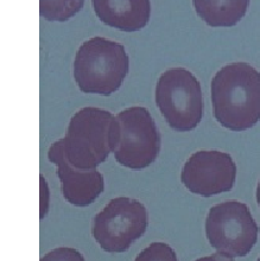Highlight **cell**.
Returning <instances> with one entry per match:
<instances>
[{
	"mask_svg": "<svg viewBox=\"0 0 260 261\" xmlns=\"http://www.w3.org/2000/svg\"><path fill=\"white\" fill-rule=\"evenodd\" d=\"M213 114L222 127L243 132L260 120V72L251 64L222 67L212 80Z\"/></svg>",
	"mask_w": 260,
	"mask_h": 261,
	"instance_id": "cell-1",
	"label": "cell"
},
{
	"mask_svg": "<svg viewBox=\"0 0 260 261\" xmlns=\"http://www.w3.org/2000/svg\"><path fill=\"white\" fill-rule=\"evenodd\" d=\"M117 143V119L111 112L85 107L71 117L67 134L55 141L74 168L90 171L106 162Z\"/></svg>",
	"mask_w": 260,
	"mask_h": 261,
	"instance_id": "cell-2",
	"label": "cell"
},
{
	"mask_svg": "<svg viewBox=\"0 0 260 261\" xmlns=\"http://www.w3.org/2000/svg\"><path fill=\"white\" fill-rule=\"evenodd\" d=\"M129 57L121 43L101 36L87 39L74 60V79L81 92L110 96L124 83Z\"/></svg>",
	"mask_w": 260,
	"mask_h": 261,
	"instance_id": "cell-3",
	"label": "cell"
},
{
	"mask_svg": "<svg viewBox=\"0 0 260 261\" xmlns=\"http://www.w3.org/2000/svg\"><path fill=\"white\" fill-rule=\"evenodd\" d=\"M156 105L165 121L177 132L196 128L203 115L201 83L186 68L165 70L156 85Z\"/></svg>",
	"mask_w": 260,
	"mask_h": 261,
	"instance_id": "cell-4",
	"label": "cell"
},
{
	"mask_svg": "<svg viewBox=\"0 0 260 261\" xmlns=\"http://www.w3.org/2000/svg\"><path fill=\"white\" fill-rule=\"evenodd\" d=\"M259 227L245 203L227 201L212 206L205 219V235L216 253L243 258L258 241Z\"/></svg>",
	"mask_w": 260,
	"mask_h": 261,
	"instance_id": "cell-5",
	"label": "cell"
},
{
	"mask_svg": "<svg viewBox=\"0 0 260 261\" xmlns=\"http://www.w3.org/2000/svg\"><path fill=\"white\" fill-rule=\"evenodd\" d=\"M115 161L125 168L139 171L153 164L161 151V134L145 107L133 106L119 112Z\"/></svg>",
	"mask_w": 260,
	"mask_h": 261,
	"instance_id": "cell-6",
	"label": "cell"
},
{
	"mask_svg": "<svg viewBox=\"0 0 260 261\" xmlns=\"http://www.w3.org/2000/svg\"><path fill=\"white\" fill-rule=\"evenodd\" d=\"M147 224L149 216L142 202L115 197L94 217L92 235L105 252L124 253L145 234Z\"/></svg>",
	"mask_w": 260,
	"mask_h": 261,
	"instance_id": "cell-7",
	"label": "cell"
},
{
	"mask_svg": "<svg viewBox=\"0 0 260 261\" xmlns=\"http://www.w3.org/2000/svg\"><path fill=\"white\" fill-rule=\"evenodd\" d=\"M237 178V164L230 154L218 150L193 153L183 165L180 182L190 193L212 197L228 193Z\"/></svg>",
	"mask_w": 260,
	"mask_h": 261,
	"instance_id": "cell-8",
	"label": "cell"
},
{
	"mask_svg": "<svg viewBox=\"0 0 260 261\" xmlns=\"http://www.w3.org/2000/svg\"><path fill=\"white\" fill-rule=\"evenodd\" d=\"M49 161L57 165L63 197L70 204L84 208L92 204L105 190V179L97 170L85 171L74 168L54 143L48 151Z\"/></svg>",
	"mask_w": 260,
	"mask_h": 261,
	"instance_id": "cell-9",
	"label": "cell"
},
{
	"mask_svg": "<svg viewBox=\"0 0 260 261\" xmlns=\"http://www.w3.org/2000/svg\"><path fill=\"white\" fill-rule=\"evenodd\" d=\"M92 6L100 21L124 32L142 30L151 18L150 0H92Z\"/></svg>",
	"mask_w": 260,
	"mask_h": 261,
	"instance_id": "cell-10",
	"label": "cell"
},
{
	"mask_svg": "<svg viewBox=\"0 0 260 261\" xmlns=\"http://www.w3.org/2000/svg\"><path fill=\"white\" fill-rule=\"evenodd\" d=\"M197 16L212 28H230L245 17L250 0H193Z\"/></svg>",
	"mask_w": 260,
	"mask_h": 261,
	"instance_id": "cell-11",
	"label": "cell"
},
{
	"mask_svg": "<svg viewBox=\"0 0 260 261\" xmlns=\"http://www.w3.org/2000/svg\"><path fill=\"white\" fill-rule=\"evenodd\" d=\"M85 0H39V12L48 21H67L82 10Z\"/></svg>",
	"mask_w": 260,
	"mask_h": 261,
	"instance_id": "cell-12",
	"label": "cell"
},
{
	"mask_svg": "<svg viewBox=\"0 0 260 261\" xmlns=\"http://www.w3.org/2000/svg\"><path fill=\"white\" fill-rule=\"evenodd\" d=\"M135 261H178L176 252L164 242H152L137 255Z\"/></svg>",
	"mask_w": 260,
	"mask_h": 261,
	"instance_id": "cell-13",
	"label": "cell"
},
{
	"mask_svg": "<svg viewBox=\"0 0 260 261\" xmlns=\"http://www.w3.org/2000/svg\"><path fill=\"white\" fill-rule=\"evenodd\" d=\"M41 261H86L77 249L71 247H59L43 256Z\"/></svg>",
	"mask_w": 260,
	"mask_h": 261,
	"instance_id": "cell-14",
	"label": "cell"
},
{
	"mask_svg": "<svg viewBox=\"0 0 260 261\" xmlns=\"http://www.w3.org/2000/svg\"><path fill=\"white\" fill-rule=\"evenodd\" d=\"M41 219H44L49 208V189L48 184L45 183V179L43 176H41Z\"/></svg>",
	"mask_w": 260,
	"mask_h": 261,
	"instance_id": "cell-15",
	"label": "cell"
},
{
	"mask_svg": "<svg viewBox=\"0 0 260 261\" xmlns=\"http://www.w3.org/2000/svg\"><path fill=\"white\" fill-rule=\"evenodd\" d=\"M195 261H233V259L226 258V256H222L216 253L214 255H209V256H203V258H200Z\"/></svg>",
	"mask_w": 260,
	"mask_h": 261,
	"instance_id": "cell-16",
	"label": "cell"
},
{
	"mask_svg": "<svg viewBox=\"0 0 260 261\" xmlns=\"http://www.w3.org/2000/svg\"><path fill=\"white\" fill-rule=\"evenodd\" d=\"M255 197H257V202H258V204L260 206V180H259L258 187H257V193H255Z\"/></svg>",
	"mask_w": 260,
	"mask_h": 261,
	"instance_id": "cell-17",
	"label": "cell"
},
{
	"mask_svg": "<svg viewBox=\"0 0 260 261\" xmlns=\"http://www.w3.org/2000/svg\"><path fill=\"white\" fill-rule=\"evenodd\" d=\"M258 261H260V258H259V259H258Z\"/></svg>",
	"mask_w": 260,
	"mask_h": 261,
	"instance_id": "cell-18",
	"label": "cell"
}]
</instances>
